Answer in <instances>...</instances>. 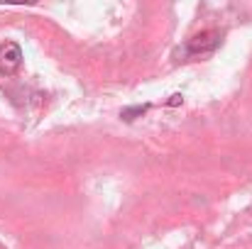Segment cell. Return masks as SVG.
I'll use <instances>...</instances> for the list:
<instances>
[{
    "label": "cell",
    "mask_w": 252,
    "mask_h": 249,
    "mask_svg": "<svg viewBox=\"0 0 252 249\" xmlns=\"http://www.w3.org/2000/svg\"><path fill=\"white\" fill-rule=\"evenodd\" d=\"M147 108L150 105H137V108H127V110H123V117L130 122V120H135V115H142V112H147Z\"/></svg>",
    "instance_id": "obj_3"
},
{
    "label": "cell",
    "mask_w": 252,
    "mask_h": 249,
    "mask_svg": "<svg viewBox=\"0 0 252 249\" xmlns=\"http://www.w3.org/2000/svg\"><path fill=\"white\" fill-rule=\"evenodd\" d=\"M20 64H22V49L15 42H5L0 47V69L5 74H12Z\"/></svg>",
    "instance_id": "obj_1"
},
{
    "label": "cell",
    "mask_w": 252,
    "mask_h": 249,
    "mask_svg": "<svg viewBox=\"0 0 252 249\" xmlns=\"http://www.w3.org/2000/svg\"><path fill=\"white\" fill-rule=\"evenodd\" d=\"M220 44V32H201L189 42V52L191 54H203V52H213Z\"/></svg>",
    "instance_id": "obj_2"
},
{
    "label": "cell",
    "mask_w": 252,
    "mask_h": 249,
    "mask_svg": "<svg viewBox=\"0 0 252 249\" xmlns=\"http://www.w3.org/2000/svg\"><path fill=\"white\" fill-rule=\"evenodd\" d=\"M181 100H184V98H181V95L176 93V95H171V100H169V105H179Z\"/></svg>",
    "instance_id": "obj_4"
}]
</instances>
